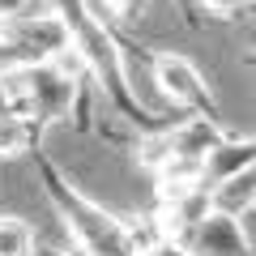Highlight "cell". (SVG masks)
I'll return each instance as SVG.
<instances>
[{
  "mask_svg": "<svg viewBox=\"0 0 256 256\" xmlns=\"http://www.w3.org/2000/svg\"><path fill=\"white\" fill-rule=\"evenodd\" d=\"M43 9H52V13L64 18L68 38H73V52H77V60H82L90 86L102 90V98L120 111V120H128L137 132H154V128H162L158 116L141 102L137 86L128 82L124 34H116V30L102 26V22L86 9V0H43Z\"/></svg>",
  "mask_w": 256,
  "mask_h": 256,
  "instance_id": "obj_1",
  "label": "cell"
},
{
  "mask_svg": "<svg viewBox=\"0 0 256 256\" xmlns=\"http://www.w3.org/2000/svg\"><path fill=\"white\" fill-rule=\"evenodd\" d=\"M30 158H34L38 184H43L56 218H60L64 230L73 235L77 256H141L137 239L128 230V218H120L107 205H98L82 184L68 180V175L60 171V162H52L47 154H30Z\"/></svg>",
  "mask_w": 256,
  "mask_h": 256,
  "instance_id": "obj_2",
  "label": "cell"
},
{
  "mask_svg": "<svg viewBox=\"0 0 256 256\" xmlns=\"http://www.w3.org/2000/svg\"><path fill=\"white\" fill-rule=\"evenodd\" d=\"M13 116L34 120L38 128L52 132L56 124H73L77 132H94L90 120V77L86 73H64L60 64H22L18 73L4 77Z\"/></svg>",
  "mask_w": 256,
  "mask_h": 256,
  "instance_id": "obj_3",
  "label": "cell"
},
{
  "mask_svg": "<svg viewBox=\"0 0 256 256\" xmlns=\"http://www.w3.org/2000/svg\"><path fill=\"white\" fill-rule=\"evenodd\" d=\"M150 77H154V90L162 94L166 102H175L180 111H188V116H205V120H218V124H222L218 98H214L205 73L188 60V56H180V52L150 56Z\"/></svg>",
  "mask_w": 256,
  "mask_h": 256,
  "instance_id": "obj_4",
  "label": "cell"
},
{
  "mask_svg": "<svg viewBox=\"0 0 256 256\" xmlns=\"http://www.w3.org/2000/svg\"><path fill=\"white\" fill-rule=\"evenodd\" d=\"M210 214H214V201H210V188H205L201 180H192V184H158L154 226H158L162 239H180L184 244Z\"/></svg>",
  "mask_w": 256,
  "mask_h": 256,
  "instance_id": "obj_5",
  "label": "cell"
},
{
  "mask_svg": "<svg viewBox=\"0 0 256 256\" xmlns=\"http://www.w3.org/2000/svg\"><path fill=\"white\" fill-rule=\"evenodd\" d=\"M4 34H9L13 43L26 52L30 64H43V60H52V56H60V52H68V47H73L64 18H60V13H52V9L18 18L13 26H4Z\"/></svg>",
  "mask_w": 256,
  "mask_h": 256,
  "instance_id": "obj_6",
  "label": "cell"
},
{
  "mask_svg": "<svg viewBox=\"0 0 256 256\" xmlns=\"http://www.w3.org/2000/svg\"><path fill=\"white\" fill-rule=\"evenodd\" d=\"M184 248L192 256H252V239L244 230V218H230V214H218V210L184 239Z\"/></svg>",
  "mask_w": 256,
  "mask_h": 256,
  "instance_id": "obj_7",
  "label": "cell"
},
{
  "mask_svg": "<svg viewBox=\"0 0 256 256\" xmlns=\"http://www.w3.org/2000/svg\"><path fill=\"white\" fill-rule=\"evenodd\" d=\"M252 162H256V141L226 128V132L218 137V146H214L210 154H205V162H201V184H205V188H214V184L230 180V175L252 171Z\"/></svg>",
  "mask_w": 256,
  "mask_h": 256,
  "instance_id": "obj_8",
  "label": "cell"
},
{
  "mask_svg": "<svg viewBox=\"0 0 256 256\" xmlns=\"http://www.w3.org/2000/svg\"><path fill=\"white\" fill-rule=\"evenodd\" d=\"M43 137H47V128H38L34 120L4 111V116H0V162H9V158H26V154H38Z\"/></svg>",
  "mask_w": 256,
  "mask_h": 256,
  "instance_id": "obj_9",
  "label": "cell"
},
{
  "mask_svg": "<svg viewBox=\"0 0 256 256\" xmlns=\"http://www.w3.org/2000/svg\"><path fill=\"white\" fill-rule=\"evenodd\" d=\"M210 201H214V210H218V214L248 218V214H252V205H256V180H252V171L230 175V180L214 184V188H210Z\"/></svg>",
  "mask_w": 256,
  "mask_h": 256,
  "instance_id": "obj_10",
  "label": "cell"
},
{
  "mask_svg": "<svg viewBox=\"0 0 256 256\" xmlns=\"http://www.w3.org/2000/svg\"><path fill=\"white\" fill-rule=\"evenodd\" d=\"M38 235L26 218H13V214H0V256H34Z\"/></svg>",
  "mask_w": 256,
  "mask_h": 256,
  "instance_id": "obj_11",
  "label": "cell"
},
{
  "mask_svg": "<svg viewBox=\"0 0 256 256\" xmlns=\"http://www.w3.org/2000/svg\"><path fill=\"white\" fill-rule=\"evenodd\" d=\"M137 162L146 166L150 175H162L166 171V162H171V146H166V124L162 128H154V132H141L137 137Z\"/></svg>",
  "mask_w": 256,
  "mask_h": 256,
  "instance_id": "obj_12",
  "label": "cell"
},
{
  "mask_svg": "<svg viewBox=\"0 0 256 256\" xmlns=\"http://www.w3.org/2000/svg\"><path fill=\"white\" fill-rule=\"evenodd\" d=\"M22 64H30V60H26V52H22V47L13 43V38L4 34V30H0V77H9V73H18Z\"/></svg>",
  "mask_w": 256,
  "mask_h": 256,
  "instance_id": "obj_13",
  "label": "cell"
},
{
  "mask_svg": "<svg viewBox=\"0 0 256 256\" xmlns=\"http://www.w3.org/2000/svg\"><path fill=\"white\" fill-rule=\"evenodd\" d=\"M30 4H34V0H0V30H4V26H13L18 18H26V13H30Z\"/></svg>",
  "mask_w": 256,
  "mask_h": 256,
  "instance_id": "obj_14",
  "label": "cell"
},
{
  "mask_svg": "<svg viewBox=\"0 0 256 256\" xmlns=\"http://www.w3.org/2000/svg\"><path fill=\"white\" fill-rule=\"evenodd\" d=\"M196 4H201L205 13H214V18H235L248 0H196Z\"/></svg>",
  "mask_w": 256,
  "mask_h": 256,
  "instance_id": "obj_15",
  "label": "cell"
},
{
  "mask_svg": "<svg viewBox=\"0 0 256 256\" xmlns=\"http://www.w3.org/2000/svg\"><path fill=\"white\" fill-rule=\"evenodd\" d=\"M141 256H192V252L180 244V239H154V244H150Z\"/></svg>",
  "mask_w": 256,
  "mask_h": 256,
  "instance_id": "obj_16",
  "label": "cell"
},
{
  "mask_svg": "<svg viewBox=\"0 0 256 256\" xmlns=\"http://www.w3.org/2000/svg\"><path fill=\"white\" fill-rule=\"evenodd\" d=\"M34 256H77V252H60V248H34Z\"/></svg>",
  "mask_w": 256,
  "mask_h": 256,
  "instance_id": "obj_17",
  "label": "cell"
},
{
  "mask_svg": "<svg viewBox=\"0 0 256 256\" xmlns=\"http://www.w3.org/2000/svg\"><path fill=\"white\" fill-rule=\"evenodd\" d=\"M9 111V94H4V77H0V116Z\"/></svg>",
  "mask_w": 256,
  "mask_h": 256,
  "instance_id": "obj_18",
  "label": "cell"
}]
</instances>
